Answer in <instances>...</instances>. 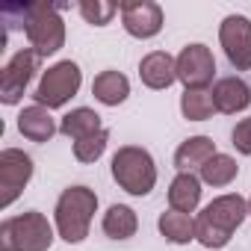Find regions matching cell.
Returning <instances> with one entry per match:
<instances>
[{
    "instance_id": "8",
    "label": "cell",
    "mask_w": 251,
    "mask_h": 251,
    "mask_svg": "<svg viewBox=\"0 0 251 251\" xmlns=\"http://www.w3.org/2000/svg\"><path fill=\"white\" fill-rule=\"evenodd\" d=\"M36 62H39V53L33 48H24L3 65V71H0V100L6 106H15L21 100L27 83L33 80Z\"/></svg>"
},
{
    "instance_id": "22",
    "label": "cell",
    "mask_w": 251,
    "mask_h": 251,
    "mask_svg": "<svg viewBox=\"0 0 251 251\" xmlns=\"http://www.w3.org/2000/svg\"><path fill=\"white\" fill-rule=\"evenodd\" d=\"M236 175H239V166L227 154H216L201 166V180L210 186H227V183H233Z\"/></svg>"
},
{
    "instance_id": "13",
    "label": "cell",
    "mask_w": 251,
    "mask_h": 251,
    "mask_svg": "<svg viewBox=\"0 0 251 251\" xmlns=\"http://www.w3.org/2000/svg\"><path fill=\"white\" fill-rule=\"evenodd\" d=\"M139 77L148 89H169L177 80V59L166 50H151L139 62Z\"/></svg>"
},
{
    "instance_id": "9",
    "label": "cell",
    "mask_w": 251,
    "mask_h": 251,
    "mask_svg": "<svg viewBox=\"0 0 251 251\" xmlns=\"http://www.w3.org/2000/svg\"><path fill=\"white\" fill-rule=\"evenodd\" d=\"M216 74V59L207 45H186L177 56V80L186 89H207Z\"/></svg>"
},
{
    "instance_id": "6",
    "label": "cell",
    "mask_w": 251,
    "mask_h": 251,
    "mask_svg": "<svg viewBox=\"0 0 251 251\" xmlns=\"http://www.w3.org/2000/svg\"><path fill=\"white\" fill-rule=\"evenodd\" d=\"M80 83H83L80 65L71 62V59H62V62L50 65V68L42 74V80H39L33 98H36V103L45 106V109H59V106H65V103L80 92Z\"/></svg>"
},
{
    "instance_id": "25",
    "label": "cell",
    "mask_w": 251,
    "mask_h": 251,
    "mask_svg": "<svg viewBox=\"0 0 251 251\" xmlns=\"http://www.w3.org/2000/svg\"><path fill=\"white\" fill-rule=\"evenodd\" d=\"M230 139H233V148H236L239 154H245V157L251 154V115L236 124L233 133H230Z\"/></svg>"
},
{
    "instance_id": "11",
    "label": "cell",
    "mask_w": 251,
    "mask_h": 251,
    "mask_svg": "<svg viewBox=\"0 0 251 251\" xmlns=\"http://www.w3.org/2000/svg\"><path fill=\"white\" fill-rule=\"evenodd\" d=\"M121 9V24L133 39H154L163 30V6L154 0H133V3H118Z\"/></svg>"
},
{
    "instance_id": "3",
    "label": "cell",
    "mask_w": 251,
    "mask_h": 251,
    "mask_svg": "<svg viewBox=\"0 0 251 251\" xmlns=\"http://www.w3.org/2000/svg\"><path fill=\"white\" fill-rule=\"evenodd\" d=\"M112 180L136 198L148 195L157 183V166L151 151L139 145H124L112 154Z\"/></svg>"
},
{
    "instance_id": "20",
    "label": "cell",
    "mask_w": 251,
    "mask_h": 251,
    "mask_svg": "<svg viewBox=\"0 0 251 251\" xmlns=\"http://www.w3.org/2000/svg\"><path fill=\"white\" fill-rule=\"evenodd\" d=\"M157 227H160V233H163L169 242H175V245H186V242L195 239V219H192L189 213L169 210V213L160 216Z\"/></svg>"
},
{
    "instance_id": "18",
    "label": "cell",
    "mask_w": 251,
    "mask_h": 251,
    "mask_svg": "<svg viewBox=\"0 0 251 251\" xmlns=\"http://www.w3.org/2000/svg\"><path fill=\"white\" fill-rule=\"evenodd\" d=\"M100 227H103V233H106L109 239H130V236L139 230L136 210L127 207V204H112V207L103 213Z\"/></svg>"
},
{
    "instance_id": "21",
    "label": "cell",
    "mask_w": 251,
    "mask_h": 251,
    "mask_svg": "<svg viewBox=\"0 0 251 251\" xmlns=\"http://www.w3.org/2000/svg\"><path fill=\"white\" fill-rule=\"evenodd\" d=\"M180 112H183L186 121H207V118L216 112L213 92H210V89H183Z\"/></svg>"
},
{
    "instance_id": "1",
    "label": "cell",
    "mask_w": 251,
    "mask_h": 251,
    "mask_svg": "<svg viewBox=\"0 0 251 251\" xmlns=\"http://www.w3.org/2000/svg\"><path fill=\"white\" fill-rule=\"evenodd\" d=\"M248 201L236 192L213 198L195 219V239L204 248H225L233 236V230L245 222Z\"/></svg>"
},
{
    "instance_id": "23",
    "label": "cell",
    "mask_w": 251,
    "mask_h": 251,
    "mask_svg": "<svg viewBox=\"0 0 251 251\" xmlns=\"http://www.w3.org/2000/svg\"><path fill=\"white\" fill-rule=\"evenodd\" d=\"M118 12H121L118 3H106V0H83V3H80V15L92 27H106Z\"/></svg>"
},
{
    "instance_id": "26",
    "label": "cell",
    "mask_w": 251,
    "mask_h": 251,
    "mask_svg": "<svg viewBox=\"0 0 251 251\" xmlns=\"http://www.w3.org/2000/svg\"><path fill=\"white\" fill-rule=\"evenodd\" d=\"M248 216H251V198H248Z\"/></svg>"
},
{
    "instance_id": "10",
    "label": "cell",
    "mask_w": 251,
    "mask_h": 251,
    "mask_svg": "<svg viewBox=\"0 0 251 251\" xmlns=\"http://www.w3.org/2000/svg\"><path fill=\"white\" fill-rule=\"evenodd\" d=\"M219 42L233 68L251 71V21L245 15H227L219 27Z\"/></svg>"
},
{
    "instance_id": "14",
    "label": "cell",
    "mask_w": 251,
    "mask_h": 251,
    "mask_svg": "<svg viewBox=\"0 0 251 251\" xmlns=\"http://www.w3.org/2000/svg\"><path fill=\"white\" fill-rule=\"evenodd\" d=\"M18 130L30 142H50V136L59 127L53 124V118H50V109L33 103V106H24L21 109V115H18Z\"/></svg>"
},
{
    "instance_id": "2",
    "label": "cell",
    "mask_w": 251,
    "mask_h": 251,
    "mask_svg": "<svg viewBox=\"0 0 251 251\" xmlns=\"http://www.w3.org/2000/svg\"><path fill=\"white\" fill-rule=\"evenodd\" d=\"M98 210V195L89 186H68L56 201V230L65 242L77 245L89 236V225Z\"/></svg>"
},
{
    "instance_id": "19",
    "label": "cell",
    "mask_w": 251,
    "mask_h": 251,
    "mask_svg": "<svg viewBox=\"0 0 251 251\" xmlns=\"http://www.w3.org/2000/svg\"><path fill=\"white\" fill-rule=\"evenodd\" d=\"M198 201H201V180L195 175H189V172L177 175L172 180V186H169V204H172V210L192 213L198 207Z\"/></svg>"
},
{
    "instance_id": "24",
    "label": "cell",
    "mask_w": 251,
    "mask_h": 251,
    "mask_svg": "<svg viewBox=\"0 0 251 251\" xmlns=\"http://www.w3.org/2000/svg\"><path fill=\"white\" fill-rule=\"evenodd\" d=\"M106 142H109V133H106V130H100V133H95V136H86V139L74 142V157H77L80 163H95V160H100V154L106 151Z\"/></svg>"
},
{
    "instance_id": "12",
    "label": "cell",
    "mask_w": 251,
    "mask_h": 251,
    "mask_svg": "<svg viewBox=\"0 0 251 251\" xmlns=\"http://www.w3.org/2000/svg\"><path fill=\"white\" fill-rule=\"evenodd\" d=\"M210 92H213L216 112L236 115V112H242V109L251 106V86L242 77H222Z\"/></svg>"
},
{
    "instance_id": "4",
    "label": "cell",
    "mask_w": 251,
    "mask_h": 251,
    "mask_svg": "<svg viewBox=\"0 0 251 251\" xmlns=\"http://www.w3.org/2000/svg\"><path fill=\"white\" fill-rule=\"evenodd\" d=\"M53 245V227L39 213H21L0 225V251H50Z\"/></svg>"
},
{
    "instance_id": "5",
    "label": "cell",
    "mask_w": 251,
    "mask_h": 251,
    "mask_svg": "<svg viewBox=\"0 0 251 251\" xmlns=\"http://www.w3.org/2000/svg\"><path fill=\"white\" fill-rule=\"evenodd\" d=\"M24 30L30 48L39 56H53L65 45V24L50 3H27L24 6Z\"/></svg>"
},
{
    "instance_id": "16",
    "label": "cell",
    "mask_w": 251,
    "mask_h": 251,
    "mask_svg": "<svg viewBox=\"0 0 251 251\" xmlns=\"http://www.w3.org/2000/svg\"><path fill=\"white\" fill-rule=\"evenodd\" d=\"M92 95L103 106H118V103L127 100V95H130V80L124 77L121 71H112V68L100 71L95 77V83H92Z\"/></svg>"
},
{
    "instance_id": "7",
    "label": "cell",
    "mask_w": 251,
    "mask_h": 251,
    "mask_svg": "<svg viewBox=\"0 0 251 251\" xmlns=\"http://www.w3.org/2000/svg\"><path fill=\"white\" fill-rule=\"evenodd\" d=\"M33 177V157L18 151V148H6L0 151V207H12V201L24 192V186Z\"/></svg>"
},
{
    "instance_id": "17",
    "label": "cell",
    "mask_w": 251,
    "mask_h": 251,
    "mask_svg": "<svg viewBox=\"0 0 251 251\" xmlns=\"http://www.w3.org/2000/svg\"><path fill=\"white\" fill-rule=\"evenodd\" d=\"M103 127H100V115L95 112V109H89V106H77V109H71L62 121H59V133H65L68 139H74V142H80V139H86V136H95V133H100Z\"/></svg>"
},
{
    "instance_id": "15",
    "label": "cell",
    "mask_w": 251,
    "mask_h": 251,
    "mask_svg": "<svg viewBox=\"0 0 251 251\" xmlns=\"http://www.w3.org/2000/svg\"><path fill=\"white\" fill-rule=\"evenodd\" d=\"M219 151H216V142L210 139V136H189L186 142H180L177 145V151H175V166H177V172L183 175V172H189L192 175V169H201L210 157H216Z\"/></svg>"
}]
</instances>
